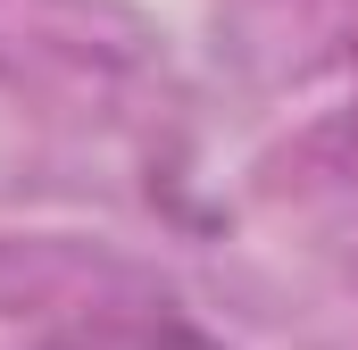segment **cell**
Returning <instances> with one entry per match:
<instances>
[{"label":"cell","instance_id":"1","mask_svg":"<svg viewBox=\"0 0 358 350\" xmlns=\"http://www.w3.org/2000/svg\"><path fill=\"white\" fill-rule=\"evenodd\" d=\"M67 350H208V342L183 326H159V334H92V342H67Z\"/></svg>","mask_w":358,"mask_h":350}]
</instances>
